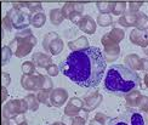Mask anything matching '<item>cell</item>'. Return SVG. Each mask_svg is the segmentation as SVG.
Returning <instances> with one entry per match:
<instances>
[{
	"mask_svg": "<svg viewBox=\"0 0 148 125\" xmlns=\"http://www.w3.org/2000/svg\"><path fill=\"white\" fill-rule=\"evenodd\" d=\"M17 125H28V123H27V122H23V123H21V124H17Z\"/></svg>",
	"mask_w": 148,
	"mask_h": 125,
	"instance_id": "obj_51",
	"label": "cell"
},
{
	"mask_svg": "<svg viewBox=\"0 0 148 125\" xmlns=\"http://www.w3.org/2000/svg\"><path fill=\"white\" fill-rule=\"evenodd\" d=\"M120 56V47L119 45H112L104 47V60L106 62H114Z\"/></svg>",
	"mask_w": 148,
	"mask_h": 125,
	"instance_id": "obj_18",
	"label": "cell"
},
{
	"mask_svg": "<svg viewBox=\"0 0 148 125\" xmlns=\"http://www.w3.org/2000/svg\"><path fill=\"white\" fill-rule=\"evenodd\" d=\"M142 5H143V1H130L129 3V11L137 14V12H140V9Z\"/></svg>",
	"mask_w": 148,
	"mask_h": 125,
	"instance_id": "obj_35",
	"label": "cell"
},
{
	"mask_svg": "<svg viewBox=\"0 0 148 125\" xmlns=\"http://www.w3.org/2000/svg\"><path fill=\"white\" fill-rule=\"evenodd\" d=\"M1 93H3V96H1V101L3 102H5L6 101V98H8V96H9V93H8V90H6V87H1Z\"/></svg>",
	"mask_w": 148,
	"mask_h": 125,
	"instance_id": "obj_42",
	"label": "cell"
},
{
	"mask_svg": "<svg viewBox=\"0 0 148 125\" xmlns=\"http://www.w3.org/2000/svg\"><path fill=\"white\" fill-rule=\"evenodd\" d=\"M6 15L10 17L14 28H16L18 30L26 29L30 24L32 15H30L29 12H26V10H20V9H16V8L12 6V9H10Z\"/></svg>",
	"mask_w": 148,
	"mask_h": 125,
	"instance_id": "obj_6",
	"label": "cell"
},
{
	"mask_svg": "<svg viewBox=\"0 0 148 125\" xmlns=\"http://www.w3.org/2000/svg\"><path fill=\"white\" fill-rule=\"evenodd\" d=\"M67 100H68V92H67V90L62 89V87H56L50 93L51 106H53V107H61V106H63Z\"/></svg>",
	"mask_w": 148,
	"mask_h": 125,
	"instance_id": "obj_10",
	"label": "cell"
},
{
	"mask_svg": "<svg viewBox=\"0 0 148 125\" xmlns=\"http://www.w3.org/2000/svg\"><path fill=\"white\" fill-rule=\"evenodd\" d=\"M68 47L72 50V51H82V50H85L90 47L89 46V40L86 36H79L78 39L73 40V41H69L68 43Z\"/></svg>",
	"mask_w": 148,
	"mask_h": 125,
	"instance_id": "obj_17",
	"label": "cell"
},
{
	"mask_svg": "<svg viewBox=\"0 0 148 125\" xmlns=\"http://www.w3.org/2000/svg\"><path fill=\"white\" fill-rule=\"evenodd\" d=\"M46 22V16L44 12H38V14L32 15V18H30V24L34 28H41Z\"/></svg>",
	"mask_w": 148,
	"mask_h": 125,
	"instance_id": "obj_22",
	"label": "cell"
},
{
	"mask_svg": "<svg viewBox=\"0 0 148 125\" xmlns=\"http://www.w3.org/2000/svg\"><path fill=\"white\" fill-rule=\"evenodd\" d=\"M12 50L10 49V46H3V49H1V65L3 66H5L8 62L10 61V58H11V56H12Z\"/></svg>",
	"mask_w": 148,
	"mask_h": 125,
	"instance_id": "obj_33",
	"label": "cell"
},
{
	"mask_svg": "<svg viewBox=\"0 0 148 125\" xmlns=\"http://www.w3.org/2000/svg\"><path fill=\"white\" fill-rule=\"evenodd\" d=\"M46 72H47V74L50 77H56L57 74H58V72H60V67L52 63V65H50V66L46 68Z\"/></svg>",
	"mask_w": 148,
	"mask_h": 125,
	"instance_id": "obj_37",
	"label": "cell"
},
{
	"mask_svg": "<svg viewBox=\"0 0 148 125\" xmlns=\"http://www.w3.org/2000/svg\"><path fill=\"white\" fill-rule=\"evenodd\" d=\"M1 125H11V123H10V119H9V118L3 117V119H1Z\"/></svg>",
	"mask_w": 148,
	"mask_h": 125,
	"instance_id": "obj_45",
	"label": "cell"
},
{
	"mask_svg": "<svg viewBox=\"0 0 148 125\" xmlns=\"http://www.w3.org/2000/svg\"><path fill=\"white\" fill-rule=\"evenodd\" d=\"M50 125H66V124L62 123V122H55V123H52V124H50Z\"/></svg>",
	"mask_w": 148,
	"mask_h": 125,
	"instance_id": "obj_48",
	"label": "cell"
},
{
	"mask_svg": "<svg viewBox=\"0 0 148 125\" xmlns=\"http://www.w3.org/2000/svg\"><path fill=\"white\" fill-rule=\"evenodd\" d=\"M136 20H137V14L127 11L123 16H120V18L118 20V23L123 27H135Z\"/></svg>",
	"mask_w": 148,
	"mask_h": 125,
	"instance_id": "obj_19",
	"label": "cell"
},
{
	"mask_svg": "<svg viewBox=\"0 0 148 125\" xmlns=\"http://www.w3.org/2000/svg\"><path fill=\"white\" fill-rule=\"evenodd\" d=\"M96 6L100 14H109V12H112L113 1H97Z\"/></svg>",
	"mask_w": 148,
	"mask_h": 125,
	"instance_id": "obj_30",
	"label": "cell"
},
{
	"mask_svg": "<svg viewBox=\"0 0 148 125\" xmlns=\"http://www.w3.org/2000/svg\"><path fill=\"white\" fill-rule=\"evenodd\" d=\"M57 38H60L58 34L57 33H55V32H50V33H47L45 34L44 36V39H42V47L45 49V51L49 52V49H50V45L52 44L53 40H56Z\"/></svg>",
	"mask_w": 148,
	"mask_h": 125,
	"instance_id": "obj_28",
	"label": "cell"
},
{
	"mask_svg": "<svg viewBox=\"0 0 148 125\" xmlns=\"http://www.w3.org/2000/svg\"><path fill=\"white\" fill-rule=\"evenodd\" d=\"M135 27L141 30H147L148 29V16L143 12H137V20Z\"/></svg>",
	"mask_w": 148,
	"mask_h": 125,
	"instance_id": "obj_23",
	"label": "cell"
},
{
	"mask_svg": "<svg viewBox=\"0 0 148 125\" xmlns=\"http://www.w3.org/2000/svg\"><path fill=\"white\" fill-rule=\"evenodd\" d=\"M140 85L141 78L137 72L123 65H113L109 67L104 77V89L119 96L136 90Z\"/></svg>",
	"mask_w": 148,
	"mask_h": 125,
	"instance_id": "obj_2",
	"label": "cell"
},
{
	"mask_svg": "<svg viewBox=\"0 0 148 125\" xmlns=\"http://www.w3.org/2000/svg\"><path fill=\"white\" fill-rule=\"evenodd\" d=\"M21 68H22L23 74H26V76H32V74H34V72H35V65L32 61L23 62Z\"/></svg>",
	"mask_w": 148,
	"mask_h": 125,
	"instance_id": "obj_31",
	"label": "cell"
},
{
	"mask_svg": "<svg viewBox=\"0 0 148 125\" xmlns=\"http://www.w3.org/2000/svg\"><path fill=\"white\" fill-rule=\"evenodd\" d=\"M143 52H145V54H146V55H147V56H148V46H147V47H145V49H143Z\"/></svg>",
	"mask_w": 148,
	"mask_h": 125,
	"instance_id": "obj_50",
	"label": "cell"
},
{
	"mask_svg": "<svg viewBox=\"0 0 148 125\" xmlns=\"http://www.w3.org/2000/svg\"><path fill=\"white\" fill-rule=\"evenodd\" d=\"M143 83H145V89H148V72L145 74V78H143Z\"/></svg>",
	"mask_w": 148,
	"mask_h": 125,
	"instance_id": "obj_46",
	"label": "cell"
},
{
	"mask_svg": "<svg viewBox=\"0 0 148 125\" xmlns=\"http://www.w3.org/2000/svg\"><path fill=\"white\" fill-rule=\"evenodd\" d=\"M24 100H26V102L28 103L29 111H32V112L38 111L39 101H38V98H36V95H34V93H28V95L24 97Z\"/></svg>",
	"mask_w": 148,
	"mask_h": 125,
	"instance_id": "obj_26",
	"label": "cell"
},
{
	"mask_svg": "<svg viewBox=\"0 0 148 125\" xmlns=\"http://www.w3.org/2000/svg\"><path fill=\"white\" fill-rule=\"evenodd\" d=\"M84 111V101L78 97H72L68 104L64 108V115L67 117H78L80 112Z\"/></svg>",
	"mask_w": 148,
	"mask_h": 125,
	"instance_id": "obj_9",
	"label": "cell"
},
{
	"mask_svg": "<svg viewBox=\"0 0 148 125\" xmlns=\"http://www.w3.org/2000/svg\"><path fill=\"white\" fill-rule=\"evenodd\" d=\"M33 63L35 65V67H39V68H46L52 65V58L50 57L49 55L46 54H42V52H35L33 55Z\"/></svg>",
	"mask_w": 148,
	"mask_h": 125,
	"instance_id": "obj_16",
	"label": "cell"
},
{
	"mask_svg": "<svg viewBox=\"0 0 148 125\" xmlns=\"http://www.w3.org/2000/svg\"><path fill=\"white\" fill-rule=\"evenodd\" d=\"M102 100H103V97L98 91H95V92L90 93V95H88L84 98V111L89 113V112L96 109L98 106L101 104Z\"/></svg>",
	"mask_w": 148,
	"mask_h": 125,
	"instance_id": "obj_12",
	"label": "cell"
},
{
	"mask_svg": "<svg viewBox=\"0 0 148 125\" xmlns=\"http://www.w3.org/2000/svg\"><path fill=\"white\" fill-rule=\"evenodd\" d=\"M26 5H27V10L29 11V14H32V15L41 12V10H42L41 3H38V1H35V3L29 1V3H26Z\"/></svg>",
	"mask_w": 148,
	"mask_h": 125,
	"instance_id": "obj_32",
	"label": "cell"
},
{
	"mask_svg": "<svg viewBox=\"0 0 148 125\" xmlns=\"http://www.w3.org/2000/svg\"><path fill=\"white\" fill-rule=\"evenodd\" d=\"M130 41L132 44L141 47H147L148 46V30H141L135 28L130 33Z\"/></svg>",
	"mask_w": 148,
	"mask_h": 125,
	"instance_id": "obj_11",
	"label": "cell"
},
{
	"mask_svg": "<svg viewBox=\"0 0 148 125\" xmlns=\"http://www.w3.org/2000/svg\"><path fill=\"white\" fill-rule=\"evenodd\" d=\"M142 71L148 72V58H142Z\"/></svg>",
	"mask_w": 148,
	"mask_h": 125,
	"instance_id": "obj_44",
	"label": "cell"
},
{
	"mask_svg": "<svg viewBox=\"0 0 148 125\" xmlns=\"http://www.w3.org/2000/svg\"><path fill=\"white\" fill-rule=\"evenodd\" d=\"M125 66L132 71H142V58L136 54H130L124 58Z\"/></svg>",
	"mask_w": 148,
	"mask_h": 125,
	"instance_id": "obj_15",
	"label": "cell"
},
{
	"mask_svg": "<svg viewBox=\"0 0 148 125\" xmlns=\"http://www.w3.org/2000/svg\"><path fill=\"white\" fill-rule=\"evenodd\" d=\"M12 28H14V26H12V22L10 20V17L6 15L4 18H3V29L6 30V32H11Z\"/></svg>",
	"mask_w": 148,
	"mask_h": 125,
	"instance_id": "obj_36",
	"label": "cell"
},
{
	"mask_svg": "<svg viewBox=\"0 0 148 125\" xmlns=\"http://www.w3.org/2000/svg\"><path fill=\"white\" fill-rule=\"evenodd\" d=\"M11 83V78H10V74L9 73H6V72H3L1 73V84L4 87L6 86H9Z\"/></svg>",
	"mask_w": 148,
	"mask_h": 125,
	"instance_id": "obj_39",
	"label": "cell"
},
{
	"mask_svg": "<svg viewBox=\"0 0 148 125\" xmlns=\"http://www.w3.org/2000/svg\"><path fill=\"white\" fill-rule=\"evenodd\" d=\"M50 93H51V91H47V90H40V91H38V93H36V98H38L39 103H42V104L47 106V107H50V106H51Z\"/></svg>",
	"mask_w": 148,
	"mask_h": 125,
	"instance_id": "obj_25",
	"label": "cell"
},
{
	"mask_svg": "<svg viewBox=\"0 0 148 125\" xmlns=\"http://www.w3.org/2000/svg\"><path fill=\"white\" fill-rule=\"evenodd\" d=\"M64 16L62 14V9H52L50 11V21L53 26H60L63 22Z\"/></svg>",
	"mask_w": 148,
	"mask_h": 125,
	"instance_id": "obj_21",
	"label": "cell"
},
{
	"mask_svg": "<svg viewBox=\"0 0 148 125\" xmlns=\"http://www.w3.org/2000/svg\"><path fill=\"white\" fill-rule=\"evenodd\" d=\"M143 118H145V122H146V123L148 124V112H147V113H146V115H145Z\"/></svg>",
	"mask_w": 148,
	"mask_h": 125,
	"instance_id": "obj_49",
	"label": "cell"
},
{
	"mask_svg": "<svg viewBox=\"0 0 148 125\" xmlns=\"http://www.w3.org/2000/svg\"><path fill=\"white\" fill-rule=\"evenodd\" d=\"M60 71L80 87H95L101 83L107 62L100 47L90 46L82 51L71 52L61 62Z\"/></svg>",
	"mask_w": 148,
	"mask_h": 125,
	"instance_id": "obj_1",
	"label": "cell"
},
{
	"mask_svg": "<svg viewBox=\"0 0 148 125\" xmlns=\"http://www.w3.org/2000/svg\"><path fill=\"white\" fill-rule=\"evenodd\" d=\"M85 122H86V118L85 117H74L73 120H72V124L71 125H85Z\"/></svg>",
	"mask_w": 148,
	"mask_h": 125,
	"instance_id": "obj_40",
	"label": "cell"
},
{
	"mask_svg": "<svg viewBox=\"0 0 148 125\" xmlns=\"http://www.w3.org/2000/svg\"><path fill=\"white\" fill-rule=\"evenodd\" d=\"M145 118L138 111L129 108L120 115L109 119L108 125H145Z\"/></svg>",
	"mask_w": 148,
	"mask_h": 125,
	"instance_id": "obj_4",
	"label": "cell"
},
{
	"mask_svg": "<svg viewBox=\"0 0 148 125\" xmlns=\"http://www.w3.org/2000/svg\"><path fill=\"white\" fill-rule=\"evenodd\" d=\"M83 15L82 14H78V12H74V14L68 18V20L71 21V22H73L74 24H77V26H78V24L80 23V22H82V20H83Z\"/></svg>",
	"mask_w": 148,
	"mask_h": 125,
	"instance_id": "obj_38",
	"label": "cell"
},
{
	"mask_svg": "<svg viewBox=\"0 0 148 125\" xmlns=\"http://www.w3.org/2000/svg\"><path fill=\"white\" fill-rule=\"evenodd\" d=\"M137 107L140 111H142V112H148V96H141L140 98V101L137 103Z\"/></svg>",
	"mask_w": 148,
	"mask_h": 125,
	"instance_id": "obj_34",
	"label": "cell"
},
{
	"mask_svg": "<svg viewBox=\"0 0 148 125\" xmlns=\"http://www.w3.org/2000/svg\"><path fill=\"white\" fill-rule=\"evenodd\" d=\"M29 109L26 100H11L3 107V117L9 119H15L17 115L24 114Z\"/></svg>",
	"mask_w": 148,
	"mask_h": 125,
	"instance_id": "obj_5",
	"label": "cell"
},
{
	"mask_svg": "<svg viewBox=\"0 0 148 125\" xmlns=\"http://www.w3.org/2000/svg\"><path fill=\"white\" fill-rule=\"evenodd\" d=\"M124 36H125V32L121 28H113L109 33H106L102 36L101 43L104 47L112 46V45H119V43L124 39Z\"/></svg>",
	"mask_w": 148,
	"mask_h": 125,
	"instance_id": "obj_8",
	"label": "cell"
},
{
	"mask_svg": "<svg viewBox=\"0 0 148 125\" xmlns=\"http://www.w3.org/2000/svg\"><path fill=\"white\" fill-rule=\"evenodd\" d=\"M14 120H15L17 124H21V123H23V122H26V118H24L23 114H20V115H17Z\"/></svg>",
	"mask_w": 148,
	"mask_h": 125,
	"instance_id": "obj_43",
	"label": "cell"
},
{
	"mask_svg": "<svg viewBox=\"0 0 148 125\" xmlns=\"http://www.w3.org/2000/svg\"><path fill=\"white\" fill-rule=\"evenodd\" d=\"M95 119L98 120V122H101L102 124H106V122H107V115L103 114V113H97V114L95 115Z\"/></svg>",
	"mask_w": 148,
	"mask_h": 125,
	"instance_id": "obj_41",
	"label": "cell"
},
{
	"mask_svg": "<svg viewBox=\"0 0 148 125\" xmlns=\"http://www.w3.org/2000/svg\"><path fill=\"white\" fill-rule=\"evenodd\" d=\"M126 12V3L125 1H113L112 14L114 16H123Z\"/></svg>",
	"mask_w": 148,
	"mask_h": 125,
	"instance_id": "obj_24",
	"label": "cell"
},
{
	"mask_svg": "<svg viewBox=\"0 0 148 125\" xmlns=\"http://www.w3.org/2000/svg\"><path fill=\"white\" fill-rule=\"evenodd\" d=\"M78 27L80 30H83L86 34H94L96 32V22L94 21V18L89 15H85L83 17V20L78 24Z\"/></svg>",
	"mask_w": 148,
	"mask_h": 125,
	"instance_id": "obj_14",
	"label": "cell"
},
{
	"mask_svg": "<svg viewBox=\"0 0 148 125\" xmlns=\"http://www.w3.org/2000/svg\"><path fill=\"white\" fill-rule=\"evenodd\" d=\"M62 50H63V41L61 38H57L56 40H53L52 44L50 45V49H49V52H50L51 55H58L62 52Z\"/></svg>",
	"mask_w": 148,
	"mask_h": 125,
	"instance_id": "obj_27",
	"label": "cell"
},
{
	"mask_svg": "<svg viewBox=\"0 0 148 125\" xmlns=\"http://www.w3.org/2000/svg\"><path fill=\"white\" fill-rule=\"evenodd\" d=\"M97 23L101 27H108L113 24V17L109 14H100L97 16Z\"/></svg>",
	"mask_w": 148,
	"mask_h": 125,
	"instance_id": "obj_29",
	"label": "cell"
},
{
	"mask_svg": "<svg viewBox=\"0 0 148 125\" xmlns=\"http://www.w3.org/2000/svg\"><path fill=\"white\" fill-rule=\"evenodd\" d=\"M44 78L45 76L42 74H32V76L23 74L21 78V85L27 91H40L44 86Z\"/></svg>",
	"mask_w": 148,
	"mask_h": 125,
	"instance_id": "obj_7",
	"label": "cell"
},
{
	"mask_svg": "<svg viewBox=\"0 0 148 125\" xmlns=\"http://www.w3.org/2000/svg\"><path fill=\"white\" fill-rule=\"evenodd\" d=\"M141 92L136 89V90H132L129 93L125 95V101H126V104L127 106H131V107H137V103L141 98Z\"/></svg>",
	"mask_w": 148,
	"mask_h": 125,
	"instance_id": "obj_20",
	"label": "cell"
},
{
	"mask_svg": "<svg viewBox=\"0 0 148 125\" xmlns=\"http://www.w3.org/2000/svg\"><path fill=\"white\" fill-rule=\"evenodd\" d=\"M84 11V4L83 3H66L62 8V14L64 18H69L74 12L78 14H83Z\"/></svg>",
	"mask_w": 148,
	"mask_h": 125,
	"instance_id": "obj_13",
	"label": "cell"
},
{
	"mask_svg": "<svg viewBox=\"0 0 148 125\" xmlns=\"http://www.w3.org/2000/svg\"><path fill=\"white\" fill-rule=\"evenodd\" d=\"M36 41L38 40L33 35L32 30L29 28H26V29L18 30L16 36L11 40L9 46L12 50V52L15 54L16 57L22 58L32 52L33 47L36 45Z\"/></svg>",
	"mask_w": 148,
	"mask_h": 125,
	"instance_id": "obj_3",
	"label": "cell"
},
{
	"mask_svg": "<svg viewBox=\"0 0 148 125\" xmlns=\"http://www.w3.org/2000/svg\"><path fill=\"white\" fill-rule=\"evenodd\" d=\"M90 125H104V124H102L101 122H98V120H96V119H95V118H94V119H92V120L90 122Z\"/></svg>",
	"mask_w": 148,
	"mask_h": 125,
	"instance_id": "obj_47",
	"label": "cell"
}]
</instances>
